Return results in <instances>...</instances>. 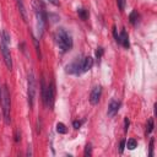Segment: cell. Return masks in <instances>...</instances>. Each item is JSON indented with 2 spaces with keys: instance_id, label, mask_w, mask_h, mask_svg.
<instances>
[{
  "instance_id": "6da1fadb",
  "label": "cell",
  "mask_w": 157,
  "mask_h": 157,
  "mask_svg": "<svg viewBox=\"0 0 157 157\" xmlns=\"http://www.w3.org/2000/svg\"><path fill=\"white\" fill-rule=\"evenodd\" d=\"M54 39L59 49L65 53L72 48V37L65 28H58L54 33Z\"/></svg>"
},
{
  "instance_id": "7a4b0ae2",
  "label": "cell",
  "mask_w": 157,
  "mask_h": 157,
  "mask_svg": "<svg viewBox=\"0 0 157 157\" xmlns=\"http://www.w3.org/2000/svg\"><path fill=\"white\" fill-rule=\"evenodd\" d=\"M33 7H34V13H36V18H37V31H38V36L42 37L43 33H44V28H45V25H47V12L44 11V7L42 4H38L34 2L33 4Z\"/></svg>"
},
{
  "instance_id": "3957f363",
  "label": "cell",
  "mask_w": 157,
  "mask_h": 157,
  "mask_svg": "<svg viewBox=\"0 0 157 157\" xmlns=\"http://www.w3.org/2000/svg\"><path fill=\"white\" fill-rule=\"evenodd\" d=\"M1 107H2V115L5 124H10L11 118H10V110H11V98H10V92L6 85L2 86V97H1Z\"/></svg>"
},
{
  "instance_id": "277c9868",
  "label": "cell",
  "mask_w": 157,
  "mask_h": 157,
  "mask_svg": "<svg viewBox=\"0 0 157 157\" xmlns=\"http://www.w3.org/2000/svg\"><path fill=\"white\" fill-rule=\"evenodd\" d=\"M36 92H37V83H36V77L33 71L28 74V80H27V98H28V105L32 109L34 105V99H36Z\"/></svg>"
},
{
  "instance_id": "5b68a950",
  "label": "cell",
  "mask_w": 157,
  "mask_h": 157,
  "mask_svg": "<svg viewBox=\"0 0 157 157\" xmlns=\"http://www.w3.org/2000/svg\"><path fill=\"white\" fill-rule=\"evenodd\" d=\"M54 99H55V86L54 82L52 81L47 86V92H45V98H44V105L49 109H53L54 107Z\"/></svg>"
},
{
  "instance_id": "8992f818",
  "label": "cell",
  "mask_w": 157,
  "mask_h": 157,
  "mask_svg": "<svg viewBox=\"0 0 157 157\" xmlns=\"http://www.w3.org/2000/svg\"><path fill=\"white\" fill-rule=\"evenodd\" d=\"M0 49H1V54H2L4 61H5V64H6V67H7L9 70H11V69H12V59H11L9 44L5 43V40L1 38V36H0Z\"/></svg>"
},
{
  "instance_id": "52a82bcc",
  "label": "cell",
  "mask_w": 157,
  "mask_h": 157,
  "mask_svg": "<svg viewBox=\"0 0 157 157\" xmlns=\"http://www.w3.org/2000/svg\"><path fill=\"white\" fill-rule=\"evenodd\" d=\"M81 64H82V59L76 58L72 63H70V64L66 66V72L74 74V75H80V74L82 72V71H81Z\"/></svg>"
},
{
  "instance_id": "ba28073f",
  "label": "cell",
  "mask_w": 157,
  "mask_h": 157,
  "mask_svg": "<svg viewBox=\"0 0 157 157\" xmlns=\"http://www.w3.org/2000/svg\"><path fill=\"white\" fill-rule=\"evenodd\" d=\"M101 96H102V87L101 86H96L92 88L91 93H90V103L91 104H97L101 99Z\"/></svg>"
},
{
  "instance_id": "9c48e42d",
  "label": "cell",
  "mask_w": 157,
  "mask_h": 157,
  "mask_svg": "<svg viewBox=\"0 0 157 157\" xmlns=\"http://www.w3.org/2000/svg\"><path fill=\"white\" fill-rule=\"evenodd\" d=\"M119 108H120V102L119 101H115V99H112L110 103H109V105H108V112H107L108 117H110V118L114 117L119 112Z\"/></svg>"
},
{
  "instance_id": "30bf717a",
  "label": "cell",
  "mask_w": 157,
  "mask_h": 157,
  "mask_svg": "<svg viewBox=\"0 0 157 157\" xmlns=\"http://www.w3.org/2000/svg\"><path fill=\"white\" fill-rule=\"evenodd\" d=\"M93 66V59L91 56H86L82 59V64H81V71L86 72L88 70H91V67Z\"/></svg>"
},
{
  "instance_id": "8fae6325",
  "label": "cell",
  "mask_w": 157,
  "mask_h": 157,
  "mask_svg": "<svg viewBox=\"0 0 157 157\" xmlns=\"http://www.w3.org/2000/svg\"><path fill=\"white\" fill-rule=\"evenodd\" d=\"M118 43L119 44H121L124 48H129L130 47V43H129V36H128V33H126V31H121V33L119 34V39H118Z\"/></svg>"
},
{
  "instance_id": "7c38bea8",
  "label": "cell",
  "mask_w": 157,
  "mask_h": 157,
  "mask_svg": "<svg viewBox=\"0 0 157 157\" xmlns=\"http://www.w3.org/2000/svg\"><path fill=\"white\" fill-rule=\"evenodd\" d=\"M16 4H17L18 11H20V13H21L23 21L27 22V21H28V17H27V11H26V7H25V5H23V1H22V0H16Z\"/></svg>"
},
{
  "instance_id": "4fadbf2b",
  "label": "cell",
  "mask_w": 157,
  "mask_h": 157,
  "mask_svg": "<svg viewBox=\"0 0 157 157\" xmlns=\"http://www.w3.org/2000/svg\"><path fill=\"white\" fill-rule=\"evenodd\" d=\"M129 21H130L131 25H136V22L139 21V13H137L136 10H134V11L130 12V15H129Z\"/></svg>"
},
{
  "instance_id": "5bb4252c",
  "label": "cell",
  "mask_w": 157,
  "mask_h": 157,
  "mask_svg": "<svg viewBox=\"0 0 157 157\" xmlns=\"http://www.w3.org/2000/svg\"><path fill=\"white\" fill-rule=\"evenodd\" d=\"M153 128H155V124H153V118H150L147 124H146V135L151 134L153 131Z\"/></svg>"
},
{
  "instance_id": "9a60e30c",
  "label": "cell",
  "mask_w": 157,
  "mask_h": 157,
  "mask_svg": "<svg viewBox=\"0 0 157 157\" xmlns=\"http://www.w3.org/2000/svg\"><path fill=\"white\" fill-rule=\"evenodd\" d=\"M136 146H137V141L135 139H129L128 142H125V147H128L129 150H135Z\"/></svg>"
},
{
  "instance_id": "2e32d148",
  "label": "cell",
  "mask_w": 157,
  "mask_h": 157,
  "mask_svg": "<svg viewBox=\"0 0 157 157\" xmlns=\"http://www.w3.org/2000/svg\"><path fill=\"white\" fill-rule=\"evenodd\" d=\"M77 13H78V16L81 17V20H87L88 18V11L86 10V9H77Z\"/></svg>"
},
{
  "instance_id": "e0dca14e",
  "label": "cell",
  "mask_w": 157,
  "mask_h": 157,
  "mask_svg": "<svg viewBox=\"0 0 157 157\" xmlns=\"http://www.w3.org/2000/svg\"><path fill=\"white\" fill-rule=\"evenodd\" d=\"M40 90H42V101L44 102L45 92H47V85H45V80H44V77H42V80H40Z\"/></svg>"
},
{
  "instance_id": "ac0fdd59",
  "label": "cell",
  "mask_w": 157,
  "mask_h": 157,
  "mask_svg": "<svg viewBox=\"0 0 157 157\" xmlns=\"http://www.w3.org/2000/svg\"><path fill=\"white\" fill-rule=\"evenodd\" d=\"M66 131H67V129H66L65 124H63V123H58L56 124V132H59V134H66Z\"/></svg>"
},
{
  "instance_id": "d6986e66",
  "label": "cell",
  "mask_w": 157,
  "mask_h": 157,
  "mask_svg": "<svg viewBox=\"0 0 157 157\" xmlns=\"http://www.w3.org/2000/svg\"><path fill=\"white\" fill-rule=\"evenodd\" d=\"M117 4H118V7L119 10L123 12L125 10V5H126V0H117Z\"/></svg>"
},
{
  "instance_id": "ffe728a7",
  "label": "cell",
  "mask_w": 157,
  "mask_h": 157,
  "mask_svg": "<svg viewBox=\"0 0 157 157\" xmlns=\"http://www.w3.org/2000/svg\"><path fill=\"white\" fill-rule=\"evenodd\" d=\"M103 53H104V49H103L102 47H98L97 50H96V58H97V60H99V59L102 58Z\"/></svg>"
},
{
  "instance_id": "44dd1931",
  "label": "cell",
  "mask_w": 157,
  "mask_h": 157,
  "mask_svg": "<svg viewBox=\"0 0 157 157\" xmlns=\"http://www.w3.org/2000/svg\"><path fill=\"white\" fill-rule=\"evenodd\" d=\"M91 155H92V146H91V144H87L86 147H85V156L87 157V156H91Z\"/></svg>"
},
{
  "instance_id": "7402d4cb",
  "label": "cell",
  "mask_w": 157,
  "mask_h": 157,
  "mask_svg": "<svg viewBox=\"0 0 157 157\" xmlns=\"http://www.w3.org/2000/svg\"><path fill=\"white\" fill-rule=\"evenodd\" d=\"M85 120H74V123H72V125H74V128L75 129H78L81 125H82V123H83Z\"/></svg>"
},
{
  "instance_id": "603a6c76",
  "label": "cell",
  "mask_w": 157,
  "mask_h": 157,
  "mask_svg": "<svg viewBox=\"0 0 157 157\" xmlns=\"http://www.w3.org/2000/svg\"><path fill=\"white\" fill-rule=\"evenodd\" d=\"M153 144H155V139H151L150 140V153H148L151 157L153 156Z\"/></svg>"
},
{
  "instance_id": "cb8c5ba5",
  "label": "cell",
  "mask_w": 157,
  "mask_h": 157,
  "mask_svg": "<svg viewBox=\"0 0 157 157\" xmlns=\"http://www.w3.org/2000/svg\"><path fill=\"white\" fill-rule=\"evenodd\" d=\"M125 142H126L125 140H121V141H120V146H119V152H120V153H123V151H124V148H125Z\"/></svg>"
},
{
  "instance_id": "d4e9b609",
  "label": "cell",
  "mask_w": 157,
  "mask_h": 157,
  "mask_svg": "<svg viewBox=\"0 0 157 157\" xmlns=\"http://www.w3.org/2000/svg\"><path fill=\"white\" fill-rule=\"evenodd\" d=\"M129 125H130V121H129V119H128V118H125V119H124V130H125V131H128Z\"/></svg>"
},
{
  "instance_id": "484cf974",
  "label": "cell",
  "mask_w": 157,
  "mask_h": 157,
  "mask_svg": "<svg viewBox=\"0 0 157 157\" xmlns=\"http://www.w3.org/2000/svg\"><path fill=\"white\" fill-rule=\"evenodd\" d=\"M20 136H21V134H20V131H18V129H17V130H16V132H15V141H16V142H18V141L21 140V137H20Z\"/></svg>"
},
{
  "instance_id": "4316f807",
  "label": "cell",
  "mask_w": 157,
  "mask_h": 157,
  "mask_svg": "<svg viewBox=\"0 0 157 157\" xmlns=\"http://www.w3.org/2000/svg\"><path fill=\"white\" fill-rule=\"evenodd\" d=\"M113 34H114V38H115V40L118 42V39H119V34L117 33V28H115V27H113Z\"/></svg>"
},
{
  "instance_id": "83f0119b",
  "label": "cell",
  "mask_w": 157,
  "mask_h": 157,
  "mask_svg": "<svg viewBox=\"0 0 157 157\" xmlns=\"http://www.w3.org/2000/svg\"><path fill=\"white\" fill-rule=\"evenodd\" d=\"M50 4H53V5H55V6H59V1L58 0H48Z\"/></svg>"
},
{
  "instance_id": "f1b7e54d",
  "label": "cell",
  "mask_w": 157,
  "mask_h": 157,
  "mask_svg": "<svg viewBox=\"0 0 157 157\" xmlns=\"http://www.w3.org/2000/svg\"><path fill=\"white\" fill-rule=\"evenodd\" d=\"M1 97H2V87H0V104H1Z\"/></svg>"
}]
</instances>
